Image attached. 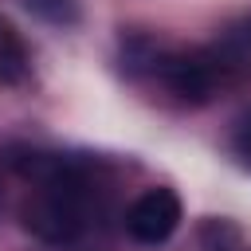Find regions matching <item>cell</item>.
I'll return each mask as SVG.
<instances>
[{"label":"cell","mask_w":251,"mask_h":251,"mask_svg":"<svg viewBox=\"0 0 251 251\" xmlns=\"http://www.w3.org/2000/svg\"><path fill=\"white\" fill-rule=\"evenodd\" d=\"M0 204H4V200H0Z\"/></svg>","instance_id":"52a82bcc"},{"label":"cell","mask_w":251,"mask_h":251,"mask_svg":"<svg viewBox=\"0 0 251 251\" xmlns=\"http://www.w3.org/2000/svg\"><path fill=\"white\" fill-rule=\"evenodd\" d=\"M180 196L173 192V188H165V184H157V188H145L129 208H126V231L137 239V243H149V247H157V243H165L176 227H180Z\"/></svg>","instance_id":"7a4b0ae2"},{"label":"cell","mask_w":251,"mask_h":251,"mask_svg":"<svg viewBox=\"0 0 251 251\" xmlns=\"http://www.w3.org/2000/svg\"><path fill=\"white\" fill-rule=\"evenodd\" d=\"M200 247L204 251H239V231L227 220H208L200 227Z\"/></svg>","instance_id":"5b68a950"},{"label":"cell","mask_w":251,"mask_h":251,"mask_svg":"<svg viewBox=\"0 0 251 251\" xmlns=\"http://www.w3.org/2000/svg\"><path fill=\"white\" fill-rule=\"evenodd\" d=\"M106 184H110V169L98 176L31 188V196L20 208L24 231H31L43 243H75L90 227V216L98 212V196H106Z\"/></svg>","instance_id":"6da1fadb"},{"label":"cell","mask_w":251,"mask_h":251,"mask_svg":"<svg viewBox=\"0 0 251 251\" xmlns=\"http://www.w3.org/2000/svg\"><path fill=\"white\" fill-rule=\"evenodd\" d=\"M27 71H31V59H27V47H24L20 31L8 20H0V86L24 82Z\"/></svg>","instance_id":"3957f363"},{"label":"cell","mask_w":251,"mask_h":251,"mask_svg":"<svg viewBox=\"0 0 251 251\" xmlns=\"http://www.w3.org/2000/svg\"><path fill=\"white\" fill-rule=\"evenodd\" d=\"M27 12H35L39 20L55 24V27H71L78 24V0H24Z\"/></svg>","instance_id":"277c9868"},{"label":"cell","mask_w":251,"mask_h":251,"mask_svg":"<svg viewBox=\"0 0 251 251\" xmlns=\"http://www.w3.org/2000/svg\"><path fill=\"white\" fill-rule=\"evenodd\" d=\"M231 153L239 157V165L251 169V110H243L235 129H231Z\"/></svg>","instance_id":"8992f818"}]
</instances>
